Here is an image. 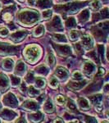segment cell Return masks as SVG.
Wrapping results in <instances>:
<instances>
[{
    "instance_id": "ab89813d",
    "label": "cell",
    "mask_w": 109,
    "mask_h": 123,
    "mask_svg": "<svg viewBox=\"0 0 109 123\" xmlns=\"http://www.w3.org/2000/svg\"><path fill=\"white\" fill-rule=\"evenodd\" d=\"M86 122L87 123H97V120L94 117H87Z\"/></svg>"
},
{
    "instance_id": "d590c367",
    "label": "cell",
    "mask_w": 109,
    "mask_h": 123,
    "mask_svg": "<svg viewBox=\"0 0 109 123\" xmlns=\"http://www.w3.org/2000/svg\"><path fill=\"white\" fill-rule=\"evenodd\" d=\"M72 78L75 79V80H81L82 79V75L79 71H75L72 75Z\"/></svg>"
},
{
    "instance_id": "e0dca14e",
    "label": "cell",
    "mask_w": 109,
    "mask_h": 123,
    "mask_svg": "<svg viewBox=\"0 0 109 123\" xmlns=\"http://www.w3.org/2000/svg\"><path fill=\"white\" fill-rule=\"evenodd\" d=\"M16 73H17L18 75H22L25 71V66L22 62H18L17 63V66H16Z\"/></svg>"
},
{
    "instance_id": "f907efd6",
    "label": "cell",
    "mask_w": 109,
    "mask_h": 123,
    "mask_svg": "<svg viewBox=\"0 0 109 123\" xmlns=\"http://www.w3.org/2000/svg\"><path fill=\"white\" fill-rule=\"evenodd\" d=\"M0 123H1V122H0Z\"/></svg>"
},
{
    "instance_id": "f35d334b",
    "label": "cell",
    "mask_w": 109,
    "mask_h": 123,
    "mask_svg": "<svg viewBox=\"0 0 109 123\" xmlns=\"http://www.w3.org/2000/svg\"><path fill=\"white\" fill-rule=\"evenodd\" d=\"M8 34V30L7 28H0V36H6Z\"/></svg>"
},
{
    "instance_id": "52a82bcc",
    "label": "cell",
    "mask_w": 109,
    "mask_h": 123,
    "mask_svg": "<svg viewBox=\"0 0 109 123\" xmlns=\"http://www.w3.org/2000/svg\"><path fill=\"white\" fill-rule=\"evenodd\" d=\"M57 51L58 52L59 54L61 56H66V55H68V54H71V47L68 46V45H57Z\"/></svg>"
},
{
    "instance_id": "7a4b0ae2",
    "label": "cell",
    "mask_w": 109,
    "mask_h": 123,
    "mask_svg": "<svg viewBox=\"0 0 109 123\" xmlns=\"http://www.w3.org/2000/svg\"><path fill=\"white\" fill-rule=\"evenodd\" d=\"M41 50L39 46L37 45H30L25 49L23 54L25 55V57L29 62L35 63L36 61L39 60L40 57Z\"/></svg>"
},
{
    "instance_id": "8d00e7d4",
    "label": "cell",
    "mask_w": 109,
    "mask_h": 123,
    "mask_svg": "<svg viewBox=\"0 0 109 123\" xmlns=\"http://www.w3.org/2000/svg\"><path fill=\"white\" fill-rule=\"evenodd\" d=\"M56 101L57 102V104H65V101H66V99H65L64 96H62V95H58V96L56 98Z\"/></svg>"
},
{
    "instance_id": "d6986e66",
    "label": "cell",
    "mask_w": 109,
    "mask_h": 123,
    "mask_svg": "<svg viewBox=\"0 0 109 123\" xmlns=\"http://www.w3.org/2000/svg\"><path fill=\"white\" fill-rule=\"evenodd\" d=\"M78 104H79V106L80 107L81 109L87 110V109L90 108V104H89V102L85 99V98H79Z\"/></svg>"
},
{
    "instance_id": "c3c4849f",
    "label": "cell",
    "mask_w": 109,
    "mask_h": 123,
    "mask_svg": "<svg viewBox=\"0 0 109 123\" xmlns=\"http://www.w3.org/2000/svg\"><path fill=\"white\" fill-rule=\"evenodd\" d=\"M104 1H107V0H104Z\"/></svg>"
},
{
    "instance_id": "4dcf8cb0",
    "label": "cell",
    "mask_w": 109,
    "mask_h": 123,
    "mask_svg": "<svg viewBox=\"0 0 109 123\" xmlns=\"http://www.w3.org/2000/svg\"><path fill=\"white\" fill-rule=\"evenodd\" d=\"M49 85H50L52 88H57L58 86V81H57V78L55 77H51L49 79Z\"/></svg>"
},
{
    "instance_id": "7402d4cb",
    "label": "cell",
    "mask_w": 109,
    "mask_h": 123,
    "mask_svg": "<svg viewBox=\"0 0 109 123\" xmlns=\"http://www.w3.org/2000/svg\"><path fill=\"white\" fill-rule=\"evenodd\" d=\"M12 67H13V62H12V60H11L10 58L5 59V60L3 61V67L4 69H6L7 71H10V70H12Z\"/></svg>"
},
{
    "instance_id": "8992f818",
    "label": "cell",
    "mask_w": 109,
    "mask_h": 123,
    "mask_svg": "<svg viewBox=\"0 0 109 123\" xmlns=\"http://www.w3.org/2000/svg\"><path fill=\"white\" fill-rule=\"evenodd\" d=\"M9 87V81L7 77L3 73H0V90L6 91L7 88Z\"/></svg>"
},
{
    "instance_id": "1f68e13d",
    "label": "cell",
    "mask_w": 109,
    "mask_h": 123,
    "mask_svg": "<svg viewBox=\"0 0 109 123\" xmlns=\"http://www.w3.org/2000/svg\"><path fill=\"white\" fill-rule=\"evenodd\" d=\"M3 19L5 20V21H8V20H12V14L11 12H8V9L5 10V12L3 13Z\"/></svg>"
},
{
    "instance_id": "7c38bea8",
    "label": "cell",
    "mask_w": 109,
    "mask_h": 123,
    "mask_svg": "<svg viewBox=\"0 0 109 123\" xmlns=\"http://www.w3.org/2000/svg\"><path fill=\"white\" fill-rule=\"evenodd\" d=\"M50 28H53L54 30H60L62 28V23H61V21L58 17H55L51 24H48V29Z\"/></svg>"
},
{
    "instance_id": "3957f363",
    "label": "cell",
    "mask_w": 109,
    "mask_h": 123,
    "mask_svg": "<svg viewBox=\"0 0 109 123\" xmlns=\"http://www.w3.org/2000/svg\"><path fill=\"white\" fill-rule=\"evenodd\" d=\"M18 52V48L10 46L7 43H0V55L14 54Z\"/></svg>"
},
{
    "instance_id": "2e32d148",
    "label": "cell",
    "mask_w": 109,
    "mask_h": 123,
    "mask_svg": "<svg viewBox=\"0 0 109 123\" xmlns=\"http://www.w3.org/2000/svg\"><path fill=\"white\" fill-rule=\"evenodd\" d=\"M43 109H44L45 112H48V113L53 112V111H54V106H53L52 101L50 99H48L46 102H45L44 106H43Z\"/></svg>"
},
{
    "instance_id": "5b68a950",
    "label": "cell",
    "mask_w": 109,
    "mask_h": 123,
    "mask_svg": "<svg viewBox=\"0 0 109 123\" xmlns=\"http://www.w3.org/2000/svg\"><path fill=\"white\" fill-rule=\"evenodd\" d=\"M81 43L82 44L80 45L85 49H90L91 48L94 46V41H93V39L91 38L90 35H84V36H82Z\"/></svg>"
},
{
    "instance_id": "681fc988",
    "label": "cell",
    "mask_w": 109,
    "mask_h": 123,
    "mask_svg": "<svg viewBox=\"0 0 109 123\" xmlns=\"http://www.w3.org/2000/svg\"><path fill=\"white\" fill-rule=\"evenodd\" d=\"M21 1H22V0H21Z\"/></svg>"
},
{
    "instance_id": "83f0119b",
    "label": "cell",
    "mask_w": 109,
    "mask_h": 123,
    "mask_svg": "<svg viewBox=\"0 0 109 123\" xmlns=\"http://www.w3.org/2000/svg\"><path fill=\"white\" fill-rule=\"evenodd\" d=\"M69 36H70V39L71 40H76L79 38L80 34H79L78 31H71L70 33H69Z\"/></svg>"
},
{
    "instance_id": "7dc6e473",
    "label": "cell",
    "mask_w": 109,
    "mask_h": 123,
    "mask_svg": "<svg viewBox=\"0 0 109 123\" xmlns=\"http://www.w3.org/2000/svg\"><path fill=\"white\" fill-rule=\"evenodd\" d=\"M71 123H76V122H71Z\"/></svg>"
},
{
    "instance_id": "ffe728a7",
    "label": "cell",
    "mask_w": 109,
    "mask_h": 123,
    "mask_svg": "<svg viewBox=\"0 0 109 123\" xmlns=\"http://www.w3.org/2000/svg\"><path fill=\"white\" fill-rule=\"evenodd\" d=\"M53 39H54L56 42H59V43L67 42V39H66L65 35H61V34H54V35H53Z\"/></svg>"
},
{
    "instance_id": "4316f807",
    "label": "cell",
    "mask_w": 109,
    "mask_h": 123,
    "mask_svg": "<svg viewBox=\"0 0 109 123\" xmlns=\"http://www.w3.org/2000/svg\"><path fill=\"white\" fill-rule=\"evenodd\" d=\"M67 107L69 109V111H71V112H76V105L72 100H68Z\"/></svg>"
},
{
    "instance_id": "e575fe53",
    "label": "cell",
    "mask_w": 109,
    "mask_h": 123,
    "mask_svg": "<svg viewBox=\"0 0 109 123\" xmlns=\"http://www.w3.org/2000/svg\"><path fill=\"white\" fill-rule=\"evenodd\" d=\"M11 81H12V84L13 86H17V85L20 84L21 80H20L19 77H16L14 76H11Z\"/></svg>"
},
{
    "instance_id": "b9f144b4",
    "label": "cell",
    "mask_w": 109,
    "mask_h": 123,
    "mask_svg": "<svg viewBox=\"0 0 109 123\" xmlns=\"http://www.w3.org/2000/svg\"><path fill=\"white\" fill-rule=\"evenodd\" d=\"M2 3H3V4H8V3H11L12 0H1Z\"/></svg>"
},
{
    "instance_id": "484cf974",
    "label": "cell",
    "mask_w": 109,
    "mask_h": 123,
    "mask_svg": "<svg viewBox=\"0 0 109 123\" xmlns=\"http://www.w3.org/2000/svg\"><path fill=\"white\" fill-rule=\"evenodd\" d=\"M36 72L39 73V74L41 75H47L48 72V68L45 66H43V65H42V66H39L36 68Z\"/></svg>"
},
{
    "instance_id": "ac0fdd59",
    "label": "cell",
    "mask_w": 109,
    "mask_h": 123,
    "mask_svg": "<svg viewBox=\"0 0 109 123\" xmlns=\"http://www.w3.org/2000/svg\"><path fill=\"white\" fill-rule=\"evenodd\" d=\"M52 4L51 0H38L37 1V6L40 8H46Z\"/></svg>"
},
{
    "instance_id": "4fadbf2b",
    "label": "cell",
    "mask_w": 109,
    "mask_h": 123,
    "mask_svg": "<svg viewBox=\"0 0 109 123\" xmlns=\"http://www.w3.org/2000/svg\"><path fill=\"white\" fill-rule=\"evenodd\" d=\"M23 108H25L27 110H31V111H35L39 108V104H37V103L34 102V101H26L22 105Z\"/></svg>"
},
{
    "instance_id": "5bb4252c",
    "label": "cell",
    "mask_w": 109,
    "mask_h": 123,
    "mask_svg": "<svg viewBox=\"0 0 109 123\" xmlns=\"http://www.w3.org/2000/svg\"><path fill=\"white\" fill-rule=\"evenodd\" d=\"M87 81L86 80H82V81H80V82H71L69 83L68 85V87L69 88H71L73 90H80L82 87H84L85 85H86Z\"/></svg>"
},
{
    "instance_id": "603a6c76",
    "label": "cell",
    "mask_w": 109,
    "mask_h": 123,
    "mask_svg": "<svg viewBox=\"0 0 109 123\" xmlns=\"http://www.w3.org/2000/svg\"><path fill=\"white\" fill-rule=\"evenodd\" d=\"M43 32H44V27H43V25H39V26H37V28L35 30V31H34V35L36 37L40 36V35H43Z\"/></svg>"
},
{
    "instance_id": "ba28073f",
    "label": "cell",
    "mask_w": 109,
    "mask_h": 123,
    "mask_svg": "<svg viewBox=\"0 0 109 123\" xmlns=\"http://www.w3.org/2000/svg\"><path fill=\"white\" fill-rule=\"evenodd\" d=\"M55 75H56L59 79H61V80H66L69 75V72L65 68L60 67L57 68L56 71H55Z\"/></svg>"
},
{
    "instance_id": "d4e9b609",
    "label": "cell",
    "mask_w": 109,
    "mask_h": 123,
    "mask_svg": "<svg viewBox=\"0 0 109 123\" xmlns=\"http://www.w3.org/2000/svg\"><path fill=\"white\" fill-rule=\"evenodd\" d=\"M35 83H36V86L39 89H42L45 86V80L42 77H37Z\"/></svg>"
},
{
    "instance_id": "8fae6325",
    "label": "cell",
    "mask_w": 109,
    "mask_h": 123,
    "mask_svg": "<svg viewBox=\"0 0 109 123\" xmlns=\"http://www.w3.org/2000/svg\"><path fill=\"white\" fill-rule=\"evenodd\" d=\"M27 34L24 31H17L16 33L12 34L11 35V39H12L14 42H20L26 36Z\"/></svg>"
},
{
    "instance_id": "836d02e7",
    "label": "cell",
    "mask_w": 109,
    "mask_h": 123,
    "mask_svg": "<svg viewBox=\"0 0 109 123\" xmlns=\"http://www.w3.org/2000/svg\"><path fill=\"white\" fill-rule=\"evenodd\" d=\"M101 7L100 3L98 1H96V0H94V1H93L92 3H91L90 4V7L92 10H94V11H97L99 7Z\"/></svg>"
},
{
    "instance_id": "cb8c5ba5",
    "label": "cell",
    "mask_w": 109,
    "mask_h": 123,
    "mask_svg": "<svg viewBox=\"0 0 109 123\" xmlns=\"http://www.w3.org/2000/svg\"><path fill=\"white\" fill-rule=\"evenodd\" d=\"M89 17H90V13H89V11L88 10H84V11L81 12V13L80 14V20L81 21H85L88 20Z\"/></svg>"
},
{
    "instance_id": "f6af8a7d",
    "label": "cell",
    "mask_w": 109,
    "mask_h": 123,
    "mask_svg": "<svg viewBox=\"0 0 109 123\" xmlns=\"http://www.w3.org/2000/svg\"><path fill=\"white\" fill-rule=\"evenodd\" d=\"M1 109H2V104L0 103V110H1Z\"/></svg>"
},
{
    "instance_id": "6da1fadb",
    "label": "cell",
    "mask_w": 109,
    "mask_h": 123,
    "mask_svg": "<svg viewBox=\"0 0 109 123\" xmlns=\"http://www.w3.org/2000/svg\"><path fill=\"white\" fill-rule=\"evenodd\" d=\"M18 21L23 25L31 26L36 22L39 18V15L36 11H21L18 13Z\"/></svg>"
},
{
    "instance_id": "7bdbcfd3",
    "label": "cell",
    "mask_w": 109,
    "mask_h": 123,
    "mask_svg": "<svg viewBox=\"0 0 109 123\" xmlns=\"http://www.w3.org/2000/svg\"><path fill=\"white\" fill-rule=\"evenodd\" d=\"M54 123H64V122H63L62 119L57 118V119H56V120L54 121Z\"/></svg>"
},
{
    "instance_id": "44dd1931",
    "label": "cell",
    "mask_w": 109,
    "mask_h": 123,
    "mask_svg": "<svg viewBox=\"0 0 109 123\" xmlns=\"http://www.w3.org/2000/svg\"><path fill=\"white\" fill-rule=\"evenodd\" d=\"M90 101L92 102V104H96L97 107L101 106L100 103L102 101V95L98 94V95H94V96H90Z\"/></svg>"
},
{
    "instance_id": "60d3db41",
    "label": "cell",
    "mask_w": 109,
    "mask_h": 123,
    "mask_svg": "<svg viewBox=\"0 0 109 123\" xmlns=\"http://www.w3.org/2000/svg\"><path fill=\"white\" fill-rule=\"evenodd\" d=\"M16 123H26L25 122V120L24 119L23 117H21V118H20V119H18V120L16 122Z\"/></svg>"
},
{
    "instance_id": "9a60e30c",
    "label": "cell",
    "mask_w": 109,
    "mask_h": 123,
    "mask_svg": "<svg viewBox=\"0 0 109 123\" xmlns=\"http://www.w3.org/2000/svg\"><path fill=\"white\" fill-rule=\"evenodd\" d=\"M43 114L41 113L40 112H36L35 114H32V115H30L29 116V119L30 121L33 122H39L40 121L43 120Z\"/></svg>"
},
{
    "instance_id": "ee69618b",
    "label": "cell",
    "mask_w": 109,
    "mask_h": 123,
    "mask_svg": "<svg viewBox=\"0 0 109 123\" xmlns=\"http://www.w3.org/2000/svg\"><path fill=\"white\" fill-rule=\"evenodd\" d=\"M35 0H28V3L29 4H30L31 6H34V4H35Z\"/></svg>"
},
{
    "instance_id": "74e56055",
    "label": "cell",
    "mask_w": 109,
    "mask_h": 123,
    "mask_svg": "<svg viewBox=\"0 0 109 123\" xmlns=\"http://www.w3.org/2000/svg\"><path fill=\"white\" fill-rule=\"evenodd\" d=\"M51 15H52V11L50 10H48V11H44L43 12V17L44 19H48L51 17Z\"/></svg>"
},
{
    "instance_id": "d6a6232c",
    "label": "cell",
    "mask_w": 109,
    "mask_h": 123,
    "mask_svg": "<svg viewBox=\"0 0 109 123\" xmlns=\"http://www.w3.org/2000/svg\"><path fill=\"white\" fill-rule=\"evenodd\" d=\"M66 25H67V27H68V28L69 27H70V28L75 27L76 26V21H75V19L73 18V17H70V18L67 21Z\"/></svg>"
},
{
    "instance_id": "9c48e42d",
    "label": "cell",
    "mask_w": 109,
    "mask_h": 123,
    "mask_svg": "<svg viewBox=\"0 0 109 123\" xmlns=\"http://www.w3.org/2000/svg\"><path fill=\"white\" fill-rule=\"evenodd\" d=\"M95 69H96V67L94 63L90 62H87L85 63L84 67H83V71L85 73L86 75H91L95 71Z\"/></svg>"
},
{
    "instance_id": "277c9868",
    "label": "cell",
    "mask_w": 109,
    "mask_h": 123,
    "mask_svg": "<svg viewBox=\"0 0 109 123\" xmlns=\"http://www.w3.org/2000/svg\"><path fill=\"white\" fill-rule=\"evenodd\" d=\"M3 102L7 106L12 107V108H16L18 105V101L17 98L12 94L9 93L3 98Z\"/></svg>"
},
{
    "instance_id": "bcb514c9",
    "label": "cell",
    "mask_w": 109,
    "mask_h": 123,
    "mask_svg": "<svg viewBox=\"0 0 109 123\" xmlns=\"http://www.w3.org/2000/svg\"><path fill=\"white\" fill-rule=\"evenodd\" d=\"M61 1H63V2H66V1H69V0H61Z\"/></svg>"
},
{
    "instance_id": "f546056e",
    "label": "cell",
    "mask_w": 109,
    "mask_h": 123,
    "mask_svg": "<svg viewBox=\"0 0 109 123\" xmlns=\"http://www.w3.org/2000/svg\"><path fill=\"white\" fill-rule=\"evenodd\" d=\"M47 63L49 67H53L55 63V57L53 54H49L47 58Z\"/></svg>"
},
{
    "instance_id": "f1b7e54d",
    "label": "cell",
    "mask_w": 109,
    "mask_h": 123,
    "mask_svg": "<svg viewBox=\"0 0 109 123\" xmlns=\"http://www.w3.org/2000/svg\"><path fill=\"white\" fill-rule=\"evenodd\" d=\"M39 94V91L37 90L36 89H35L33 86H30L29 88V95L31 97H35V96H38Z\"/></svg>"
},
{
    "instance_id": "30bf717a",
    "label": "cell",
    "mask_w": 109,
    "mask_h": 123,
    "mask_svg": "<svg viewBox=\"0 0 109 123\" xmlns=\"http://www.w3.org/2000/svg\"><path fill=\"white\" fill-rule=\"evenodd\" d=\"M17 115V112H13V111L9 110V109H4L3 112L1 113V117L3 118L6 119V120H12L13 118L16 117Z\"/></svg>"
}]
</instances>
